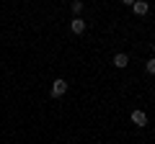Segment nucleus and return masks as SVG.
Here are the masks:
<instances>
[{"instance_id":"nucleus-6","label":"nucleus","mask_w":155,"mask_h":144,"mask_svg":"<svg viewBox=\"0 0 155 144\" xmlns=\"http://www.w3.org/2000/svg\"><path fill=\"white\" fill-rule=\"evenodd\" d=\"M145 70H147V72H150V75H155V59H150V62H147V64H145Z\"/></svg>"},{"instance_id":"nucleus-3","label":"nucleus","mask_w":155,"mask_h":144,"mask_svg":"<svg viewBox=\"0 0 155 144\" xmlns=\"http://www.w3.org/2000/svg\"><path fill=\"white\" fill-rule=\"evenodd\" d=\"M132 11L137 13V16H145V13L150 11V3H145V0H137V3L132 5Z\"/></svg>"},{"instance_id":"nucleus-4","label":"nucleus","mask_w":155,"mask_h":144,"mask_svg":"<svg viewBox=\"0 0 155 144\" xmlns=\"http://www.w3.org/2000/svg\"><path fill=\"white\" fill-rule=\"evenodd\" d=\"M127 64H129V57L124 54V52L114 54V67H119V70H122V67H127Z\"/></svg>"},{"instance_id":"nucleus-1","label":"nucleus","mask_w":155,"mask_h":144,"mask_svg":"<svg viewBox=\"0 0 155 144\" xmlns=\"http://www.w3.org/2000/svg\"><path fill=\"white\" fill-rule=\"evenodd\" d=\"M67 93V83L62 77H57L54 83H52V95H54V98H60V95H65Z\"/></svg>"},{"instance_id":"nucleus-7","label":"nucleus","mask_w":155,"mask_h":144,"mask_svg":"<svg viewBox=\"0 0 155 144\" xmlns=\"http://www.w3.org/2000/svg\"><path fill=\"white\" fill-rule=\"evenodd\" d=\"M72 11L80 13V11H83V3H80V0H75V3H72Z\"/></svg>"},{"instance_id":"nucleus-5","label":"nucleus","mask_w":155,"mask_h":144,"mask_svg":"<svg viewBox=\"0 0 155 144\" xmlns=\"http://www.w3.org/2000/svg\"><path fill=\"white\" fill-rule=\"evenodd\" d=\"M70 28H72V33H83L85 31V21H83V18H72Z\"/></svg>"},{"instance_id":"nucleus-2","label":"nucleus","mask_w":155,"mask_h":144,"mask_svg":"<svg viewBox=\"0 0 155 144\" xmlns=\"http://www.w3.org/2000/svg\"><path fill=\"white\" fill-rule=\"evenodd\" d=\"M129 118H132L134 126H145V124H147V113H145V111H132Z\"/></svg>"},{"instance_id":"nucleus-8","label":"nucleus","mask_w":155,"mask_h":144,"mask_svg":"<svg viewBox=\"0 0 155 144\" xmlns=\"http://www.w3.org/2000/svg\"><path fill=\"white\" fill-rule=\"evenodd\" d=\"M153 52H155V44H153Z\"/></svg>"}]
</instances>
